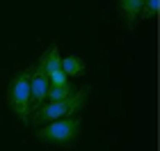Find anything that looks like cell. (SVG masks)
Listing matches in <instances>:
<instances>
[{
	"instance_id": "1",
	"label": "cell",
	"mask_w": 160,
	"mask_h": 151,
	"mask_svg": "<svg viewBox=\"0 0 160 151\" xmlns=\"http://www.w3.org/2000/svg\"><path fill=\"white\" fill-rule=\"evenodd\" d=\"M89 94L92 89L87 87H80L76 89V94L71 98H64V101H57V103H46L41 105L39 110H34L30 114V124L37 128V126H43V124H50V121H57V119H67V117H76L85 110L87 101H89Z\"/></svg>"
},
{
	"instance_id": "2",
	"label": "cell",
	"mask_w": 160,
	"mask_h": 151,
	"mask_svg": "<svg viewBox=\"0 0 160 151\" xmlns=\"http://www.w3.org/2000/svg\"><path fill=\"white\" fill-rule=\"evenodd\" d=\"M80 131H82V117H67V119H57L50 124H43L34 128V138L43 144H55V147H64V144H73L78 140Z\"/></svg>"
},
{
	"instance_id": "3",
	"label": "cell",
	"mask_w": 160,
	"mask_h": 151,
	"mask_svg": "<svg viewBox=\"0 0 160 151\" xmlns=\"http://www.w3.org/2000/svg\"><path fill=\"white\" fill-rule=\"evenodd\" d=\"M30 73L32 67L14 73L7 87V105L14 117L23 124H30Z\"/></svg>"
},
{
	"instance_id": "4",
	"label": "cell",
	"mask_w": 160,
	"mask_h": 151,
	"mask_svg": "<svg viewBox=\"0 0 160 151\" xmlns=\"http://www.w3.org/2000/svg\"><path fill=\"white\" fill-rule=\"evenodd\" d=\"M48 87H50V83H48L46 71H43V60L39 57L37 67H32V73H30V114L46 103Z\"/></svg>"
},
{
	"instance_id": "5",
	"label": "cell",
	"mask_w": 160,
	"mask_h": 151,
	"mask_svg": "<svg viewBox=\"0 0 160 151\" xmlns=\"http://www.w3.org/2000/svg\"><path fill=\"white\" fill-rule=\"evenodd\" d=\"M142 5L144 0H117V9H119V16L121 21L126 23L130 30L140 23V12H142Z\"/></svg>"
},
{
	"instance_id": "6",
	"label": "cell",
	"mask_w": 160,
	"mask_h": 151,
	"mask_svg": "<svg viewBox=\"0 0 160 151\" xmlns=\"http://www.w3.org/2000/svg\"><path fill=\"white\" fill-rule=\"evenodd\" d=\"M62 71L67 73L69 78H78V76H82L85 71H87V67H85V60L80 55H64L62 57Z\"/></svg>"
},
{
	"instance_id": "7",
	"label": "cell",
	"mask_w": 160,
	"mask_h": 151,
	"mask_svg": "<svg viewBox=\"0 0 160 151\" xmlns=\"http://www.w3.org/2000/svg\"><path fill=\"white\" fill-rule=\"evenodd\" d=\"M76 94V87L71 83L67 85H60V87H48V96H46V103H57V101H64V98H71ZM43 103V105H46Z\"/></svg>"
},
{
	"instance_id": "8",
	"label": "cell",
	"mask_w": 160,
	"mask_h": 151,
	"mask_svg": "<svg viewBox=\"0 0 160 151\" xmlns=\"http://www.w3.org/2000/svg\"><path fill=\"white\" fill-rule=\"evenodd\" d=\"M158 9H160V0H144L142 5V12H140V21H151L158 16Z\"/></svg>"
}]
</instances>
